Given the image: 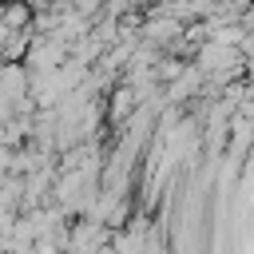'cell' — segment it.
Here are the masks:
<instances>
[{"instance_id": "1", "label": "cell", "mask_w": 254, "mask_h": 254, "mask_svg": "<svg viewBox=\"0 0 254 254\" xmlns=\"http://www.w3.org/2000/svg\"><path fill=\"white\" fill-rule=\"evenodd\" d=\"M67 60V44L52 40V36H32L28 40V71H56Z\"/></svg>"}, {"instance_id": "2", "label": "cell", "mask_w": 254, "mask_h": 254, "mask_svg": "<svg viewBox=\"0 0 254 254\" xmlns=\"http://www.w3.org/2000/svg\"><path fill=\"white\" fill-rule=\"evenodd\" d=\"M179 32H183V24H179L175 16H163V12H151V16H147V24H143V40H147L151 48H155V44H159V48H163V44H171Z\"/></svg>"}, {"instance_id": "3", "label": "cell", "mask_w": 254, "mask_h": 254, "mask_svg": "<svg viewBox=\"0 0 254 254\" xmlns=\"http://www.w3.org/2000/svg\"><path fill=\"white\" fill-rule=\"evenodd\" d=\"M179 71H183V64H179V60H163V64L155 67V75H163V79H175Z\"/></svg>"}, {"instance_id": "4", "label": "cell", "mask_w": 254, "mask_h": 254, "mask_svg": "<svg viewBox=\"0 0 254 254\" xmlns=\"http://www.w3.org/2000/svg\"><path fill=\"white\" fill-rule=\"evenodd\" d=\"M24 4H28V8H36V12H40V8H48V4H52V0H24Z\"/></svg>"}]
</instances>
